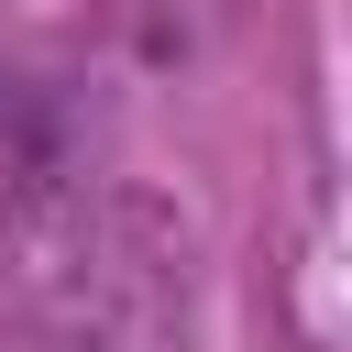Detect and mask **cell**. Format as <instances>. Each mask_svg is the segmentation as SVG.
Masks as SVG:
<instances>
[{
    "mask_svg": "<svg viewBox=\"0 0 352 352\" xmlns=\"http://www.w3.org/2000/svg\"><path fill=\"white\" fill-rule=\"evenodd\" d=\"M11 352H176V242L121 198H44L11 231Z\"/></svg>",
    "mask_w": 352,
    "mask_h": 352,
    "instance_id": "cell-1",
    "label": "cell"
}]
</instances>
